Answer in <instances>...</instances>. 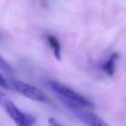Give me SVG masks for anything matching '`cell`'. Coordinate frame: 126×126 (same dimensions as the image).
Listing matches in <instances>:
<instances>
[{"instance_id": "cell-1", "label": "cell", "mask_w": 126, "mask_h": 126, "mask_svg": "<svg viewBox=\"0 0 126 126\" xmlns=\"http://www.w3.org/2000/svg\"><path fill=\"white\" fill-rule=\"evenodd\" d=\"M48 84L50 89L58 95L59 98L66 100L82 108L89 109L94 108V105L91 101L66 85L54 80L48 81Z\"/></svg>"}, {"instance_id": "cell-2", "label": "cell", "mask_w": 126, "mask_h": 126, "mask_svg": "<svg viewBox=\"0 0 126 126\" xmlns=\"http://www.w3.org/2000/svg\"><path fill=\"white\" fill-rule=\"evenodd\" d=\"M10 83L15 91L27 98L41 103L49 101L46 95L35 86L17 79L11 80Z\"/></svg>"}, {"instance_id": "cell-3", "label": "cell", "mask_w": 126, "mask_h": 126, "mask_svg": "<svg viewBox=\"0 0 126 126\" xmlns=\"http://www.w3.org/2000/svg\"><path fill=\"white\" fill-rule=\"evenodd\" d=\"M3 108L18 126H34L36 123L33 116L22 111L10 99L6 102Z\"/></svg>"}, {"instance_id": "cell-4", "label": "cell", "mask_w": 126, "mask_h": 126, "mask_svg": "<svg viewBox=\"0 0 126 126\" xmlns=\"http://www.w3.org/2000/svg\"><path fill=\"white\" fill-rule=\"evenodd\" d=\"M79 120L88 126H109L103 119L92 112L86 111L78 106L68 107Z\"/></svg>"}, {"instance_id": "cell-5", "label": "cell", "mask_w": 126, "mask_h": 126, "mask_svg": "<svg viewBox=\"0 0 126 126\" xmlns=\"http://www.w3.org/2000/svg\"><path fill=\"white\" fill-rule=\"evenodd\" d=\"M119 57L118 52H114L109 59L105 62L103 66V70L110 76H113L115 73L116 64Z\"/></svg>"}, {"instance_id": "cell-6", "label": "cell", "mask_w": 126, "mask_h": 126, "mask_svg": "<svg viewBox=\"0 0 126 126\" xmlns=\"http://www.w3.org/2000/svg\"><path fill=\"white\" fill-rule=\"evenodd\" d=\"M46 39L50 48L54 52V55L55 59L58 60H61V46H60V43L59 39H57V37L52 34H47L46 36Z\"/></svg>"}, {"instance_id": "cell-7", "label": "cell", "mask_w": 126, "mask_h": 126, "mask_svg": "<svg viewBox=\"0 0 126 126\" xmlns=\"http://www.w3.org/2000/svg\"><path fill=\"white\" fill-rule=\"evenodd\" d=\"M0 68L7 73L12 74L14 73V70L12 69V66L4 59L1 54H0Z\"/></svg>"}, {"instance_id": "cell-8", "label": "cell", "mask_w": 126, "mask_h": 126, "mask_svg": "<svg viewBox=\"0 0 126 126\" xmlns=\"http://www.w3.org/2000/svg\"><path fill=\"white\" fill-rule=\"evenodd\" d=\"M0 87L5 89H9L11 88V86L9 85V84L1 74H0Z\"/></svg>"}, {"instance_id": "cell-9", "label": "cell", "mask_w": 126, "mask_h": 126, "mask_svg": "<svg viewBox=\"0 0 126 126\" xmlns=\"http://www.w3.org/2000/svg\"><path fill=\"white\" fill-rule=\"evenodd\" d=\"M9 99V97L5 94L4 93L2 92V91H0V105L3 108L4 105L6 103V102H7L8 100Z\"/></svg>"}, {"instance_id": "cell-10", "label": "cell", "mask_w": 126, "mask_h": 126, "mask_svg": "<svg viewBox=\"0 0 126 126\" xmlns=\"http://www.w3.org/2000/svg\"><path fill=\"white\" fill-rule=\"evenodd\" d=\"M48 124L49 126H62L54 118H49L48 119Z\"/></svg>"}]
</instances>
